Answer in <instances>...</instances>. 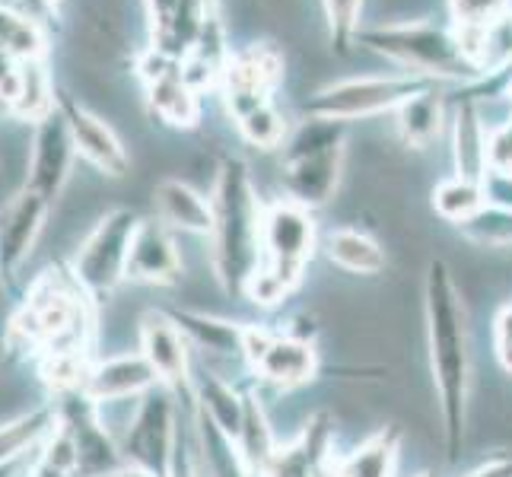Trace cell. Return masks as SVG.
Listing matches in <instances>:
<instances>
[{
	"mask_svg": "<svg viewBox=\"0 0 512 477\" xmlns=\"http://www.w3.org/2000/svg\"><path fill=\"white\" fill-rule=\"evenodd\" d=\"M423 312H427V338H430V366L433 385L439 395V420H443V443L449 462L458 458L465 436L468 414V388H471V350L465 303L458 293L452 271L443 258L427 264L423 280Z\"/></svg>",
	"mask_w": 512,
	"mask_h": 477,
	"instance_id": "6da1fadb",
	"label": "cell"
},
{
	"mask_svg": "<svg viewBox=\"0 0 512 477\" xmlns=\"http://www.w3.org/2000/svg\"><path fill=\"white\" fill-rule=\"evenodd\" d=\"M214 226H210V261L214 274L229 293H245V284L261 268V217L264 204L255 191L245 159L226 156L217 169Z\"/></svg>",
	"mask_w": 512,
	"mask_h": 477,
	"instance_id": "7a4b0ae2",
	"label": "cell"
},
{
	"mask_svg": "<svg viewBox=\"0 0 512 477\" xmlns=\"http://www.w3.org/2000/svg\"><path fill=\"white\" fill-rule=\"evenodd\" d=\"M347 134L341 121L309 115L296 131H290L280 159V182L287 198L306 210L325 207L341 182Z\"/></svg>",
	"mask_w": 512,
	"mask_h": 477,
	"instance_id": "3957f363",
	"label": "cell"
},
{
	"mask_svg": "<svg viewBox=\"0 0 512 477\" xmlns=\"http://www.w3.org/2000/svg\"><path fill=\"white\" fill-rule=\"evenodd\" d=\"M357 45L430 80H458L462 86L478 80V70L468 64L462 42H458L455 29L449 26H436L423 20L382 23L363 29Z\"/></svg>",
	"mask_w": 512,
	"mask_h": 477,
	"instance_id": "277c9868",
	"label": "cell"
},
{
	"mask_svg": "<svg viewBox=\"0 0 512 477\" xmlns=\"http://www.w3.org/2000/svg\"><path fill=\"white\" fill-rule=\"evenodd\" d=\"M436 80L401 70V74H366V77H350L338 80L331 86H322L319 93L306 99V115L328 118V121H357V118H373L385 112H398L411 96L430 90Z\"/></svg>",
	"mask_w": 512,
	"mask_h": 477,
	"instance_id": "5b68a950",
	"label": "cell"
},
{
	"mask_svg": "<svg viewBox=\"0 0 512 477\" xmlns=\"http://www.w3.org/2000/svg\"><path fill=\"white\" fill-rule=\"evenodd\" d=\"M315 220L312 210L290 198L264 204L261 217V268L277 277L290 293L299 287L306 261L315 252Z\"/></svg>",
	"mask_w": 512,
	"mask_h": 477,
	"instance_id": "8992f818",
	"label": "cell"
},
{
	"mask_svg": "<svg viewBox=\"0 0 512 477\" xmlns=\"http://www.w3.org/2000/svg\"><path fill=\"white\" fill-rule=\"evenodd\" d=\"M137 214L128 207H118L105 214L86 242L80 245V255L74 261L77 284L96 296L112 293L128 271V255L137 236Z\"/></svg>",
	"mask_w": 512,
	"mask_h": 477,
	"instance_id": "52a82bcc",
	"label": "cell"
},
{
	"mask_svg": "<svg viewBox=\"0 0 512 477\" xmlns=\"http://www.w3.org/2000/svg\"><path fill=\"white\" fill-rule=\"evenodd\" d=\"M284 80V58L268 42L249 45L242 51H233L220 77V96L226 102V112L233 121L249 115L258 105L274 102L277 83Z\"/></svg>",
	"mask_w": 512,
	"mask_h": 477,
	"instance_id": "ba28073f",
	"label": "cell"
},
{
	"mask_svg": "<svg viewBox=\"0 0 512 477\" xmlns=\"http://www.w3.org/2000/svg\"><path fill=\"white\" fill-rule=\"evenodd\" d=\"M242 357H249L255 373L277 388H296L315 376V347L296 334H271L268 328H245Z\"/></svg>",
	"mask_w": 512,
	"mask_h": 477,
	"instance_id": "9c48e42d",
	"label": "cell"
},
{
	"mask_svg": "<svg viewBox=\"0 0 512 477\" xmlns=\"http://www.w3.org/2000/svg\"><path fill=\"white\" fill-rule=\"evenodd\" d=\"M140 80L147 86V102L150 109L160 115L166 125L172 128H194L201 118V102L198 90L185 80L182 74V61H175L163 51L150 48L144 58H140Z\"/></svg>",
	"mask_w": 512,
	"mask_h": 477,
	"instance_id": "30bf717a",
	"label": "cell"
},
{
	"mask_svg": "<svg viewBox=\"0 0 512 477\" xmlns=\"http://www.w3.org/2000/svg\"><path fill=\"white\" fill-rule=\"evenodd\" d=\"M83 328V312L77 296L61 290L51 277H42L29 293V306L20 318L16 331H23L26 338L42 341V344H61L64 338H80Z\"/></svg>",
	"mask_w": 512,
	"mask_h": 477,
	"instance_id": "8fae6325",
	"label": "cell"
},
{
	"mask_svg": "<svg viewBox=\"0 0 512 477\" xmlns=\"http://www.w3.org/2000/svg\"><path fill=\"white\" fill-rule=\"evenodd\" d=\"M175 427H172V404L166 395H150L128 430L125 455L134 462V468H144L156 477H166L169 458L175 449Z\"/></svg>",
	"mask_w": 512,
	"mask_h": 477,
	"instance_id": "7c38bea8",
	"label": "cell"
},
{
	"mask_svg": "<svg viewBox=\"0 0 512 477\" xmlns=\"http://www.w3.org/2000/svg\"><path fill=\"white\" fill-rule=\"evenodd\" d=\"M147 16L153 48L175 61H185L214 16V7L207 0H147Z\"/></svg>",
	"mask_w": 512,
	"mask_h": 477,
	"instance_id": "4fadbf2b",
	"label": "cell"
},
{
	"mask_svg": "<svg viewBox=\"0 0 512 477\" xmlns=\"http://www.w3.org/2000/svg\"><path fill=\"white\" fill-rule=\"evenodd\" d=\"M74 153H77V147H74V137H70L64 115L51 112L48 118H42L39 128H35V140H32L29 191L39 194L42 201L58 198L67 175H70Z\"/></svg>",
	"mask_w": 512,
	"mask_h": 477,
	"instance_id": "5bb4252c",
	"label": "cell"
},
{
	"mask_svg": "<svg viewBox=\"0 0 512 477\" xmlns=\"http://www.w3.org/2000/svg\"><path fill=\"white\" fill-rule=\"evenodd\" d=\"M58 112L64 115L67 128H70V137H74V147L83 159H90V163L105 172V175H121L128 172L131 159L121 147V140L115 137V131L105 125L102 118H96L93 112H86L80 102H74L67 93L58 96Z\"/></svg>",
	"mask_w": 512,
	"mask_h": 477,
	"instance_id": "9a60e30c",
	"label": "cell"
},
{
	"mask_svg": "<svg viewBox=\"0 0 512 477\" xmlns=\"http://www.w3.org/2000/svg\"><path fill=\"white\" fill-rule=\"evenodd\" d=\"M125 277L134 284H175L182 277V258L169 236V226L140 220Z\"/></svg>",
	"mask_w": 512,
	"mask_h": 477,
	"instance_id": "2e32d148",
	"label": "cell"
},
{
	"mask_svg": "<svg viewBox=\"0 0 512 477\" xmlns=\"http://www.w3.org/2000/svg\"><path fill=\"white\" fill-rule=\"evenodd\" d=\"M45 207L48 201H42L35 191H23L0 210V274H10L26 261L45 223Z\"/></svg>",
	"mask_w": 512,
	"mask_h": 477,
	"instance_id": "e0dca14e",
	"label": "cell"
},
{
	"mask_svg": "<svg viewBox=\"0 0 512 477\" xmlns=\"http://www.w3.org/2000/svg\"><path fill=\"white\" fill-rule=\"evenodd\" d=\"M140 353L153 366L156 379L166 385H185L188 382V350L185 334L179 325L163 315H147L140 325Z\"/></svg>",
	"mask_w": 512,
	"mask_h": 477,
	"instance_id": "ac0fdd59",
	"label": "cell"
},
{
	"mask_svg": "<svg viewBox=\"0 0 512 477\" xmlns=\"http://www.w3.org/2000/svg\"><path fill=\"white\" fill-rule=\"evenodd\" d=\"M487 140L490 131L481 121L478 102L471 99H458L455 112H452V159H455V175L471 182H484V175L490 169L487 159Z\"/></svg>",
	"mask_w": 512,
	"mask_h": 477,
	"instance_id": "d6986e66",
	"label": "cell"
},
{
	"mask_svg": "<svg viewBox=\"0 0 512 477\" xmlns=\"http://www.w3.org/2000/svg\"><path fill=\"white\" fill-rule=\"evenodd\" d=\"M156 204V217L169 229H182V233H198L210 236V226H214V204L204 198L201 191H194L191 185L179 179H166L156 185L153 194Z\"/></svg>",
	"mask_w": 512,
	"mask_h": 477,
	"instance_id": "ffe728a7",
	"label": "cell"
},
{
	"mask_svg": "<svg viewBox=\"0 0 512 477\" xmlns=\"http://www.w3.org/2000/svg\"><path fill=\"white\" fill-rule=\"evenodd\" d=\"M331 443L328 417L319 414L306 423V430L299 433L287 449H277L264 477H319L325 468V455Z\"/></svg>",
	"mask_w": 512,
	"mask_h": 477,
	"instance_id": "44dd1931",
	"label": "cell"
},
{
	"mask_svg": "<svg viewBox=\"0 0 512 477\" xmlns=\"http://www.w3.org/2000/svg\"><path fill=\"white\" fill-rule=\"evenodd\" d=\"M153 382L156 373L144 353H121V357H112L93 369L86 379V392L96 401H118L147 392Z\"/></svg>",
	"mask_w": 512,
	"mask_h": 477,
	"instance_id": "7402d4cb",
	"label": "cell"
},
{
	"mask_svg": "<svg viewBox=\"0 0 512 477\" xmlns=\"http://www.w3.org/2000/svg\"><path fill=\"white\" fill-rule=\"evenodd\" d=\"M395 118H398V134L404 144L414 150L430 147L433 140L443 134V121H446L443 93H439L436 86H430V90H423L404 102L395 112Z\"/></svg>",
	"mask_w": 512,
	"mask_h": 477,
	"instance_id": "603a6c76",
	"label": "cell"
},
{
	"mask_svg": "<svg viewBox=\"0 0 512 477\" xmlns=\"http://www.w3.org/2000/svg\"><path fill=\"white\" fill-rule=\"evenodd\" d=\"M325 255L331 264H338V268L350 274H366V277L385 271V261H388L385 249L373 236H366L360 229H350V226L331 229L325 236Z\"/></svg>",
	"mask_w": 512,
	"mask_h": 477,
	"instance_id": "cb8c5ba5",
	"label": "cell"
},
{
	"mask_svg": "<svg viewBox=\"0 0 512 477\" xmlns=\"http://www.w3.org/2000/svg\"><path fill=\"white\" fill-rule=\"evenodd\" d=\"M175 325L198 344L201 350L210 353H242L245 344V328L236 322H226V318H214L204 312H175Z\"/></svg>",
	"mask_w": 512,
	"mask_h": 477,
	"instance_id": "d4e9b609",
	"label": "cell"
},
{
	"mask_svg": "<svg viewBox=\"0 0 512 477\" xmlns=\"http://www.w3.org/2000/svg\"><path fill=\"white\" fill-rule=\"evenodd\" d=\"M198 401H201V414L210 417L226 436H239L242 430V414H245V398L236 392L233 385L217 379L214 373H204L198 382Z\"/></svg>",
	"mask_w": 512,
	"mask_h": 477,
	"instance_id": "484cf974",
	"label": "cell"
},
{
	"mask_svg": "<svg viewBox=\"0 0 512 477\" xmlns=\"http://www.w3.org/2000/svg\"><path fill=\"white\" fill-rule=\"evenodd\" d=\"M236 446L245 458V465L252 471H261V474L268 471L277 446H274L271 423L264 417V408L255 395H245V414H242V430L236 436Z\"/></svg>",
	"mask_w": 512,
	"mask_h": 477,
	"instance_id": "4316f807",
	"label": "cell"
},
{
	"mask_svg": "<svg viewBox=\"0 0 512 477\" xmlns=\"http://www.w3.org/2000/svg\"><path fill=\"white\" fill-rule=\"evenodd\" d=\"M398 465V433L379 430L341 465L338 477H395Z\"/></svg>",
	"mask_w": 512,
	"mask_h": 477,
	"instance_id": "83f0119b",
	"label": "cell"
},
{
	"mask_svg": "<svg viewBox=\"0 0 512 477\" xmlns=\"http://www.w3.org/2000/svg\"><path fill=\"white\" fill-rule=\"evenodd\" d=\"M201 458L210 471V477H252V468L245 465V458L236 446L233 436H226L214 420L201 414Z\"/></svg>",
	"mask_w": 512,
	"mask_h": 477,
	"instance_id": "f1b7e54d",
	"label": "cell"
},
{
	"mask_svg": "<svg viewBox=\"0 0 512 477\" xmlns=\"http://www.w3.org/2000/svg\"><path fill=\"white\" fill-rule=\"evenodd\" d=\"M487 204L481 182L462 179V175H452V179H443L433 188V210L443 220L462 226L465 220H471L478 210Z\"/></svg>",
	"mask_w": 512,
	"mask_h": 477,
	"instance_id": "f546056e",
	"label": "cell"
},
{
	"mask_svg": "<svg viewBox=\"0 0 512 477\" xmlns=\"http://www.w3.org/2000/svg\"><path fill=\"white\" fill-rule=\"evenodd\" d=\"M13 112L29 121H42L55 112V90H51L48 70L39 64V58L23 64V80L20 93L13 99Z\"/></svg>",
	"mask_w": 512,
	"mask_h": 477,
	"instance_id": "4dcf8cb0",
	"label": "cell"
},
{
	"mask_svg": "<svg viewBox=\"0 0 512 477\" xmlns=\"http://www.w3.org/2000/svg\"><path fill=\"white\" fill-rule=\"evenodd\" d=\"M236 128L245 144H252L258 150H277V147H284L290 137L287 115L280 112L274 102L258 105V109H252L249 115H242L236 121Z\"/></svg>",
	"mask_w": 512,
	"mask_h": 477,
	"instance_id": "1f68e13d",
	"label": "cell"
},
{
	"mask_svg": "<svg viewBox=\"0 0 512 477\" xmlns=\"http://www.w3.org/2000/svg\"><path fill=\"white\" fill-rule=\"evenodd\" d=\"M42 48V32L29 16L0 7V51H10L20 61H35L42 58Z\"/></svg>",
	"mask_w": 512,
	"mask_h": 477,
	"instance_id": "d6a6232c",
	"label": "cell"
},
{
	"mask_svg": "<svg viewBox=\"0 0 512 477\" xmlns=\"http://www.w3.org/2000/svg\"><path fill=\"white\" fill-rule=\"evenodd\" d=\"M363 4L366 0H322L325 23H328V39L338 55H350V48L360 39V20H363Z\"/></svg>",
	"mask_w": 512,
	"mask_h": 477,
	"instance_id": "836d02e7",
	"label": "cell"
},
{
	"mask_svg": "<svg viewBox=\"0 0 512 477\" xmlns=\"http://www.w3.org/2000/svg\"><path fill=\"white\" fill-rule=\"evenodd\" d=\"M458 229H462L465 239L487 245V249H512V210L484 204L478 214L465 220Z\"/></svg>",
	"mask_w": 512,
	"mask_h": 477,
	"instance_id": "e575fe53",
	"label": "cell"
},
{
	"mask_svg": "<svg viewBox=\"0 0 512 477\" xmlns=\"http://www.w3.org/2000/svg\"><path fill=\"white\" fill-rule=\"evenodd\" d=\"M48 423H51L48 411H32V414H23L4 423V427H0V465L13 462L16 455H23V449H29L35 439L48 430Z\"/></svg>",
	"mask_w": 512,
	"mask_h": 477,
	"instance_id": "d590c367",
	"label": "cell"
},
{
	"mask_svg": "<svg viewBox=\"0 0 512 477\" xmlns=\"http://www.w3.org/2000/svg\"><path fill=\"white\" fill-rule=\"evenodd\" d=\"M455 29H487L512 13V0H446Z\"/></svg>",
	"mask_w": 512,
	"mask_h": 477,
	"instance_id": "8d00e7d4",
	"label": "cell"
},
{
	"mask_svg": "<svg viewBox=\"0 0 512 477\" xmlns=\"http://www.w3.org/2000/svg\"><path fill=\"white\" fill-rule=\"evenodd\" d=\"M512 80V61L497 70V74H487L481 80L474 83H465L462 93H458V99H471V102H481V99H497V96H506V86Z\"/></svg>",
	"mask_w": 512,
	"mask_h": 477,
	"instance_id": "74e56055",
	"label": "cell"
},
{
	"mask_svg": "<svg viewBox=\"0 0 512 477\" xmlns=\"http://www.w3.org/2000/svg\"><path fill=\"white\" fill-rule=\"evenodd\" d=\"M487 159H490V169L512 172V112H509V118L503 121V125H497L490 131Z\"/></svg>",
	"mask_w": 512,
	"mask_h": 477,
	"instance_id": "f35d334b",
	"label": "cell"
},
{
	"mask_svg": "<svg viewBox=\"0 0 512 477\" xmlns=\"http://www.w3.org/2000/svg\"><path fill=\"white\" fill-rule=\"evenodd\" d=\"M493 347H497L500 366L512 376V303H506L493 318Z\"/></svg>",
	"mask_w": 512,
	"mask_h": 477,
	"instance_id": "ab89813d",
	"label": "cell"
},
{
	"mask_svg": "<svg viewBox=\"0 0 512 477\" xmlns=\"http://www.w3.org/2000/svg\"><path fill=\"white\" fill-rule=\"evenodd\" d=\"M484 198L487 204L493 207H503V210H512V172H497V169H487L484 175Z\"/></svg>",
	"mask_w": 512,
	"mask_h": 477,
	"instance_id": "60d3db41",
	"label": "cell"
},
{
	"mask_svg": "<svg viewBox=\"0 0 512 477\" xmlns=\"http://www.w3.org/2000/svg\"><path fill=\"white\" fill-rule=\"evenodd\" d=\"M23 64H26V61L13 58L10 51H0V99H7L10 105H13L16 93H20Z\"/></svg>",
	"mask_w": 512,
	"mask_h": 477,
	"instance_id": "b9f144b4",
	"label": "cell"
},
{
	"mask_svg": "<svg viewBox=\"0 0 512 477\" xmlns=\"http://www.w3.org/2000/svg\"><path fill=\"white\" fill-rule=\"evenodd\" d=\"M166 477H201V465H198V455L191 452V446L182 439V433L175 436V449L169 458V471Z\"/></svg>",
	"mask_w": 512,
	"mask_h": 477,
	"instance_id": "7bdbcfd3",
	"label": "cell"
},
{
	"mask_svg": "<svg viewBox=\"0 0 512 477\" xmlns=\"http://www.w3.org/2000/svg\"><path fill=\"white\" fill-rule=\"evenodd\" d=\"M468 477H512V458L500 455V458H490L481 468H474Z\"/></svg>",
	"mask_w": 512,
	"mask_h": 477,
	"instance_id": "ee69618b",
	"label": "cell"
},
{
	"mask_svg": "<svg viewBox=\"0 0 512 477\" xmlns=\"http://www.w3.org/2000/svg\"><path fill=\"white\" fill-rule=\"evenodd\" d=\"M109 477H156V474H150V471H144V468H125V471H115V474H109Z\"/></svg>",
	"mask_w": 512,
	"mask_h": 477,
	"instance_id": "f6af8a7d",
	"label": "cell"
},
{
	"mask_svg": "<svg viewBox=\"0 0 512 477\" xmlns=\"http://www.w3.org/2000/svg\"><path fill=\"white\" fill-rule=\"evenodd\" d=\"M0 477H13V462H4V465H0Z\"/></svg>",
	"mask_w": 512,
	"mask_h": 477,
	"instance_id": "bcb514c9",
	"label": "cell"
},
{
	"mask_svg": "<svg viewBox=\"0 0 512 477\" xmlns=\"http://www.w3.org/2000/svg\"><path fill=\"white\" fill-rule=\"evenodd\" d=\"M506 96H509V102H512V80H509V86H506Z\"/></svg>",
	"mask_w": 512,
	"mask_h": 477,
	"instance_id": "7dc6e473",
	"label": "cell"
},
{
	"mask_svg": "<svg viewBox=\"0 0 512 477\" xmlns=\"http://www.w3.org/2000/svg\"><path fill=\"white\" fill-rule=\"evenodd\" d=\"M0 277H4V274H0ZM0 290H4V284H0Z\"/></svg>",
	"mask_w": 512,
	"mask_h": 477,
	"instance_id": "c3c4849f",
	"label": "cell"
},
{
	"mask_svg": "<svg viewBox=\"0 0 512 477\" xmlns=\"http://www.w3.org/2000/svg\"><path fill=\"white\" fill-rule=\"evenodd\" d=\"M420 477H423V474H420Z\"/></svg>",
	"mask_w": 512,
	"mask_h": 477,
	"instance_id": "681fc988",
	"label": "cell"
}]
</instances>
